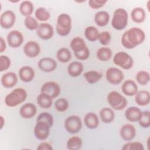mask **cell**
<instances>
[{
    "label": "cell",
    "instance_id": "74e56055",
    "mask_svg": "<svg viewBox=\"0 0 150 150\" xmlns=\"http://www.w3.org/2000/svg\"><path fill=\"white\" fill-rule=\"evenodd\" d=\"M122 150H144L143 144L138 141H128L122 147Z\"/></svg>",
    "mask_w": 150,
    "mask_h": 150
},
{
    "label": "cell",
    "instance_id": "484cf974",
    "mask_svg": "<svg viewBox=\"0 0 150 150\" xmlns=\"http://www.w3.org/2000/svg\"><path fill=\"white\" fill-rule=\"evenodd\" d=\"M84 122L86 126L89 129H95L99 125V119L96 113L90 112L86 114L84 118Z\"/></svg>",
    "mask_w": 150,
    "mask_h": 150
},
{
    "label": "cell",
    "instance_id": "d6a6232c",
    "mask_svg": "<svg viewBox=\"0 0 150 150\" xmlns=\"http://www.w3.org/2000/svg\"><path fill=\"white\" fill-rule=\"evenodd\" d=\"M84 77L88 83L93 84L100 80L102 77V74L97 71L90 70L85 72Z\"/></svg>",
    "mask_w": 150,
    "mask_h": 150
},
{
    "label": "cell",
    "instance_id": "9a60e30c",
    "mask_svg": "<svg viewBox=\"0 0 150 150\" xmlns=\"http://www.w3.org/2000/svg\"><path fill=\"white\" fill-rule=\"evenodd\" d=\"M36 33L40 39L48 40L53 36L54 29L50 24L44 22L39 25L36 29Z\"/></svg>",
    "mask_w": 150,
    "mask_h": 150
},
{
    "label": "cell",
    "instance_id": "8992f818",
    "mask_svg": "<svg viewBox=\"0 0 150 150\" xmlns=\"http://www.w3.org/2000/svg\"><path fill=\"white\" fill-rule=\"evenodd\" d=\"M107 98L109 105L115 110H122L127 105L128 102L125 97L117 91L110 92Z\"/></svg>",
    "mask_w": 150,
    "mask_h": 150
},
{
    "label": "cell",
    "instance_id": "6da1fadb",
    "mask_svg": "<svg viewBox=\"0 0 150 150\" xmlns=\"http://www.w3.org/2000/svg\"><path fill=\"white\" fill-rule=\"evenodd\" d=\"M145 39V33L144 31L139 28L133 27L122 34L121 42L125 48L132 49L142 44Z\"/></svg>",
    "mask_w": 150,
    "mask_h": 150
},
{
    "label": "cell",
    "instance_id": "f546056e",
    "mask_svg": "<svg viewBox=\"0 0 150 150\" xmlns=\"http://www.w3.org/2000/svg\"><path fill=\"white\" fill-rule=\"evenodd\" d=\"M34 10L33 3L29 1H23L19 5V11L25 16H31Z\"/></svg>",
    "mask_w": 150,
    "mask_h": 150
},
{
    "label": "cell",
    "instance_id": "44dd1931",
    "mask_svg": "<svg viewBox=\"0 0 150 150\" xmlns=\"http://www.w3.org/2000/svg\"><path fill=\"white\" fill-rule=\"evenodd\" d=\"M35 75L34 69L29 66H24L19 70V77L25 83L30 82L34 79Z\"/></svg>",
    "mask_w": 150,
    "mask_h": 150
},
{
    "label": "cell",
    "instance_id": "836d02e7",
    "mask_svg": "<svg viewBox=\"0 0 150 150\" xmlns=\"http://www.w3.org/2000/svg\"><path fill=\"white\" fill-rule=\"evenodd\" d=\"M97 57L101 61L106 62L109 60L112 57V51L107 47H101L99 48L96 53Z\"/></svg>",
    "mask_w": 150,
    "mask_h": 150
},
{
    "label": "cell",
    "instance_id": "7402d4cb",
    "mask_svg": "<svg viewBox=\"0 0 150 150\" xmlns=\"http://www.w3.org/2000/svg\"><path fill=\"white\" fill-rule=\"evenodd\" d=\"M142 114V111L138 107L132 106L128 107L125 112L126 119L130 122H137L139 121Z\"/></svg>",
    "mask_w": 150,
    "mask_h": 150
},
{
    "label": "cell",
    "instance_id": "3957f363",
    "mask_svg": "<svg viewBox=\"0 0 150 150\" xmlns=\"http://www.w3.org/2000/svg\"><path fill=\"white\" fill-rule=\"evenodd\" d=\"M26 98V91L23 88L18 87L6 96L4 101L8 107H15L23 103Z\"/></svg>",
    "mask_w": 150,
    "mask_h": 150
},
{
    "label": "cell",
    "instance_id": "f35d334b",
    "mask_svg": "<svg viewBox=\"0 0 150 150\" xmlns=\"http://www.w3.org/2000/svg\"><path fill=\"white\" fill-rule=\"evenodd\" d=\"M139 125L144 128H148L150 125V112L149 111H142L141 117L138 121Z\"/></svg>",
    "mask_w": 150,
    "mask_h": 150
},
{
    "label": "cell",
    "instance_id": "5b68a950",
    "mask_svg": "<svg viewBox=\"0 0 150 150\" xmlns=\"http://www.w3.org/2000/svg\"><path fill=\"white\" fill-rule=\"evenodd\" d=\"M56 32L61 36H67L71 30V19L67 13H61L57 18Z\"/></svg>",
    "mask_w": 150,
    "mask_h": 150
},
{
    "label": "cell",
    "instance_id": "8fae6325",
    "mask_svg": "<svg viewBox=\"0 0 150 150\" xmlns=\"http://www.w3.org/2000/svg\"><path fill=\"white\" fill-rule=\"evenodd\" d=\"M61 91L59 84L53 81L45 82L42 84L40 88V93H44L50 96L53 98L57 97Z\"/></svg>",
    "mask_w": 150,
    "mask_h": 150
},
{
    "label": "cell",
    "instance_id": "603a6c76",
    "mask_svg": "<svg viewBox=\"0 0 150 150\" xmlns=\"http://www.w3.org/2000/svg\"><path fill=\"white\" fill-rule=\"evenodd\" d=\"M84 69L83 64L80 62H71L67 67V72L70 76L76 77L79 76Z\"/></svg>",
    "mask_w": 150,
    "mask_h": 150
},
{
    "label": "cell",
    "instance_id": "b9f144b4",
    "mask_svg": "<svg viewBox=\"0 0 150 150\" xmlns=\"http://www.w3.org/2000/svg\"><path fill=\"white\" fill-rule=\"evenodd\" d=\"M98 40L102 45L107 46L111 42V36L110 32L107 31H103L99 33Z\"/></svg>",
    "mask_w": 150,
    "mask_h": 150
},
{
    "label": "cell",
    "instance_id": "4316f807",
    "mask_svg": "<svg viewBox=\"0 0 150 150\" xmlns=\"http://www.w3.org/2000/svg\"><path fill=\"white\" fill-rule=\"evenodd\" d=\"M110 19L109 13L104 11H98L94 15V22L100 27L105 26L108 23Z\"/></svg>",
    "mask_w": 150,
    "mask_h": 150
},
{
    "label": "cell",
    "instance_id": "2e32d148",
    "mask_svg": "<svg viewBox=\"0 0 150 150\" xmlns=\"http://www.w3.org/2000/svg\"><path fill=\"white\" fill-rule=\"evenodd\" d=\"M38 66L41 71L45 73H50L53 71L57 68V62L51 57H46L39 60Z\"/></svg>",
    "mask_w": 150,
    "mask_h": 150
},
{
    "label": "cell",
    "instance_id": "c3c4849f",
    "mask_svg": "<svg viewBox=\"0 0 150 150\" xmlns=\"http://www.w3.org/2000/svg\"><path fill=\"white\" fill-rule=\"evenodd\" d=\"M0 121H1V129L3 128L4 124H5V119L2 115L0 116Z\"/></svg>",
    "mask_w": 150,
    "mask_h": 150
},
{
    "label": "cell",
    "instance_id": "ab89813d",
    "mask_svg": "<svg viewBox=\"0 0 150 150\" xmlns=\"http://www.w3.org/2000/svg\"><path fill=\"white\" fill-rule=\"evenodd\" d=\"M69 107V103L67 100L64 98H60L57 99L54 102L55 109L60 112L66 111Z\"/></svg>",
    "mask_w": 150,
    "mask_h": 150
},
{
    "label": "cell",
    "instance_id": "4fadbf2b",
    "mask_svg": "<svg viewBox=\"0 0 150 150\" xmlns=\"http://www.w3.org/2000/svg\"><path fill=\"white\" fill-rule=\"evenodd\" d=\"M7 42L8 45L12 48L20 47L24 40L22 33L18 30H11L7 35Z\"/></svg>",
    "mask_w": 150,
    "mask_h": 150
},
{
    "label": "cell",
    "instance_id": "cb8c5ba5",
    "mask_svg": "<svg viewBox=\"0 0 150 150\" xmlns=\"http://www.w3.org/2000/svg\"><path fill=\"white\" fill-rule=\"evenodd\" d=\"M135 101L138 105L145 106L149 104L150 94L147 90H141L135 95Z\"/></svg>",
    "mask_w": 150,
    "mask_h": 150
},
{
    "label": "cell",
    "instance_id": "7c38bea8",
    "mask_svg": "<svg viewBox=\"0 0 150 150\" xmlns=\"http://www.w3.org/2000/svg\"><path fill=\"white\" fill-rule=\"evenodd\" d=\"M16 21L15 13L11 10H6L2 12L0 16V25L5 29L11 28Z\"/></svg>",
    "mask_w": 150,
    "mask_h": 150
},
{
    "label": "cell",
    "instance_id": "83f0119b",
    "mask_svg": "<svg viewBox=\"0 0 150 150\" xmlns=\"http://www.w3.org/2000/svg\"><path fill=\"white\" fill-rule=\"evenodd\" d=\"M36 101L41 108L47 109L53 104V98L46 93H40L37 97Z\"/></svg>",
    "mask_w": 150,
    "mask_h": 150
},
{
    "label": "cell",
    "instance_id": "ee69618b",
    "mask_svg": "<svg viewBox=\"0 0 150 150\" xmlns=\"http://www.w3.org/2000/svg\"><path fill=\"white\" fill-rule=\"evenodd\" d=\"M38 120L43 121L48 123L51 127L53 126V122H54L53 116L50 113L47 112H43L40 113L36 118V121Z\"/></svg>",
    "mask_w": 150,
    "mask_h": 150
},
{
    "label": "cell",
    "instance_id": "7dc6e473",
    "mask_svg": "<svg viewBox=\"0 0 150 150\" xmlns=\"http://www.w3.org/2000/svg\"><path fill=\"white\" fill-rule=\"evenodd\" d=\"M0 53L4 52L6 49V44L5 39L2 38H0Z\"/></svg>",
    "mask_w": 150,
    "mask_h": 150
},
{
    "label": "cell",
    "instance_id": "ac0fdd59",
    "mask_svg": "<svg viewBox=\"0 0 150 150\" xmlns=\"http://www.w3.org/2000/svg\"><path fill=\"white\" fill-rule=\"evenodd\" d=\"M120 134L123 140L125 141H132L136 135V129L134 125L130 124H126L120 128Z\"/></svg>",
    "mask_w": 150,
    "mask_h": 150
},
{
    "label": "cell",
    "instance_id": "9c48e42d",
    "mask_svg": "<svg viewBox=\"0 0 150 150\" xmlns=\"http://www.w3.org/2000/svg\"><path fill=\"white\" fill-rule=\"evenodd\" d=\"M51 127L48 123L43 121H36L33 131L35 137L40 141L46 140L49 135Z\"/></svg>",
    "mask_w": 150,
    "mask_h": 150
},
{
    "label": "cell",
    "instance_id": "d590c367",
    "mask_svg": "<svg viewBox=\"0 0 150 150\" xmlns=\"http://www.w3.org/2000/svg\"><path fill=\"white\" fill-rule=\"evenodd\" d=\"M135 79L138 83L141 86H146L149 82L150 75L149 73L145 70H140L137 72Z\"/></svg>",
    "mask_w": 150,
    "mask_h": 150
},
{
    "label": "cell",
    "instance_id": "ffe728a7",
    "mask_svg": "<svg viewBox=\"0 0 150 150\" xmlns=\"http://www.w3.org/2000/svg\"><path fill=\"white\" fill-rule=\"evenodd\" d=\"M138 86L136 83L131 79L125 80L121 86V90L123 94L127 96H134L138 92Z\"/></svg>",
    "mask_w": 150,
    "mask_h": 150
},
{
    "label": "cell",
    "instance_id": "7a4b0ae2",
    "mask_svg": "<svg viewBox=\"0 0 150 150\" xmlns=\"http://www.w3.org/2000/svg\"><path fill=\"white\" fill-rule=\"evenodd\" d=\"M70 47L74 54L80 60H86L90 56V50L84 40L80 37H75L70 42Z\"/></svg>",
    "mask_w": 150,
    "mask_h": 150
},
{
    "label": "cell",
    "instance_id": "f1b7e54d",
    "mask_svg": "<svg viewBox=\"0 0 150 150\" xmlns=\"http://www.w3.org/2000/svg\"><path fill=\"white\" fill-rule=\"evenodd\" d=\"M100 117L101 121L105 124L111 122L115 117L114 112L113 110L108 107L103 108L100 111Z\"/></svg>",
    "mask_w": 150,
    "mask_h": 150
},
{
    "label": "cell",
    "instance_id": "277c9868",
    "mask_svg": "<svg viewBox=\"0 0 150 150\" xmlns=\"http://www.w3.org/2000/svg\"><path fill=\"white\" fill-rule=\"evenodd\" d=\"M128 15L127 11L119 8L115 9L111 20V26L117 30H121L126 28L128 24Z\"/></svg>",
    "mask_w": 150,
    "mask_h": 150
},
{
    "label": "cell",
    "instance_id": "bcb514c9",
    "mask_svg": "<svg viewBox=\"0 0 150 150\" xmlns=\"http://www.w3.org/2000/svg\"><path fill=\"white\" fill-rule=\"evenodd\" d=\"M38 150H51L53 149L52 145L47 142H42L36 148Z\"/></svg>",
    "mask_w": 150,
    "mask_h": 150
},
{
    "label": "cell",
    "instance_id": "d4e9b609",
    "mask_svg": "<svg viewBox=\"0 0 150 150\" xmlns=\"http://www.w3.org/2000/svg\"><path fill=\"white\" fill-rule=\"evenodd\" d=\"M131 18L135 23H141L146 19V12L141 7L134 8L131 12Z\"/></svg>",
    "mask_w": 150,
    "mask_h": 150
},
{
    "label": "cell",
    "instance_id": "52a82bcc",
    "mask_svg": "<svg viewBox=\"0 0 150 150\" xmlns=\"http://www.w3.org/2000/svg\"><path fill=\"white\" fill-rule=\"evenodd\" d=\"M113 63L124 70H129L134 64L133 58L125 52H118L113 57Z\"/></svg>",
    "mask_w": 150,
    "mask_h": 150
},
{
    "label": "cell",
    "instance_id": "5bb4252c",
    "mask_svg": "<svg viewBox=\"0 0 150 150\" xmlns=\"http://www.w3.org/2000/svg\"><path fill=\"white\" fill-rule=\"evenodd\" d=\"M23 50L27 57L29 58H35L40 54V46L38 42L30 40L25 44Z\"/></svg>",
    "mask_w": 150,
    "mask_h": 150
},
{
    "label": "cell",
    "instance_id": "30bf717a",
    "mask_svg": "<svg viewBox=\"0 0 150 150\" xmlns=\"http://www.w3.org/2000/svg\"><path fill=\"white\" fill-rule=\"evenodd\" d=\"M105 77L110 83L114 85H118L123 80L124 76L123 72L120 69L112 67L107 70Z\"/></svg>",
    "mask_w": 150,
    "mask_h": 150
},
{
    "label": "cell",
    "instance_id": "d6986e66",
    "mask_svg": "<svg viewBox=\"0 0 150 150\" xmlns=\"http://www.w3.org/2000/svg\"><path fill=\"white\" fill-rule=\"evenodd\" d=\"M18 82V76L14 72L9 71L2 75L1 83L2 86L6 88L13 87Z\"/></svg>",
    "mask_w": 150,
    "mask_h": 150
},
{
    "label": "cell",
    "instance_id": "8d00e7d4",
    "mask_svg": "<svg viewBox=\"0 0 150 150\" xmlns=\"http://www.w3.org/2000/svg\"><path fill=\"white\" fill-rule=\"evenodd\" d=\"M35 15L36 18L39 21H46L49 20L50 18V12L43 7L38 8L35 12Z\"/></svg>",
    "mask_w": 150,
    "mask_h": 150
},
{
    "label": "cell",
    "instance_id": "7bdbcfd3",
    "mask_svg": "<svg viewBox=\"0 0 150 150\" xmlns=\"http://www.w3.org/2000/svg\"><path fill=\"white\" fill-rule=\"evenodd\" d=\"M11 59L6 55L0 56V71L2 72L7 70L11 66Z\"/></svg>",
    "mask_w": 150,
    "mask_h": 150
},
{
    "label": "cell",
    "instance_id": "4dcf8cb0",
    "mask_svg": "<svg viewBox=\"0 0 150 150\" xmlns=\"http://www.w3.org/2000/svg\"><path fill=\"white\" fill-rule=\"evenodd\" d=\"M84 33L85 38L88 41L94 42L98 40L100 33L97 28L93 26H87L85 29Z\"/></svg>",
    "mask_w": 150,
    "mask_h": 150
},
{
    "label": "cell",
    "instance_id": "e0dca14e",
    "mask_svg": "<svg viewBox=\"0 0 150 150\" xmlns=\"http://www.w3.org/2000/svg\"><path fill=\"white\" fill-rule=\"evenodd\" d=\"M36 112V106L31 103L24 104L19 109V114L24 119H30L33 118Z\"/></svg>",
    "mask_w": 150,
    "mask_h": 150
},
{
    "label": "cell",
    "instance_id": "f6af8a7d",
    "mask_svg": "<svg viewBox=\"0 0 150 150\" xmlns=\"http://www.w3.org/2000/svg\"><path fill=\"white\" fill-rule=\"evenodd\" d=\"M107 2L106 0H90L88 1V6L94 9H97L103 7Z\"/></svg>",
    "mask_w": 150,
    "mask_h": 150
},
{
    "label": "cell",
    "instance_id": "60d3db41",
    "mask_svg": "<svg viewBox=\"0 0 150 150\" xmlns=\"http://www.w3.org/2000/svg\"><path fill=\"white\" fill-rule=\"evenodd\" d=\"M24 24L25 27L30 30H36L39 25L36 19L32 17V16H26L24 20Z\"/></svg>",
    "mask_w": 150,
    "mask_h": 150
},
{
    "label": "cell",
    "instance_id": "e575fe53",
    "mask_svg": "<svg viewBox=\"0 0 150 150\" xmlns=\"http://www.w3.org/2000/svg\"><path fill=\"white\" fill-rule=\"evenodd\" d=\"M66 145L67 149L70 150H77L82 147L83 141L80 137L73 136L67 140Z\"/></svg>",
    "mask_w": 150,
    "mask_h": 150
},
{
    "label": "cell",
    "instance_id": "1f68e13d",
    "mask_svg": "<svg viewBox=\"0 0 150 150\" xmlns=\"http://www.w3.org/2000/svg\"><path fill=\"white\" fill-rule=\"evenodd\" d=\"M56 57L57 60L62 63H67L71 59V53L69 49L62 47L57 51Z\"/></svg>",
    "mask_w": 150,
    "mask_h": 150
},
{
    "label": "cell",
    "instance_id": "ba28073f",
    "mask_svg": "<svg viewBox=\"0 0 150 150\" xmlns=\"http://www.w3.org/2000/svg\"><path fill=\"white\" fill-rule=\"evenodd\" d=\"M64 125L66 130L72 134L79 132L82 128V122L80 118L75 115L67 117L64 121Z\"/></svg>",
    "mask_w": 150,
    "mask_h": 150
}]
</instances>
